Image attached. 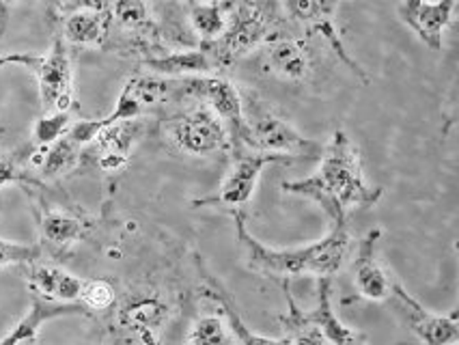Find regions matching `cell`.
<instances>
[{"label":"cell","mask_w":459,"mask_h":345,"mask_svg":"<svg viewBox=\"0 0 459 345\" xmlns=\"http://www.w3.org/2000/svg\"><path fill=\"white\" fill-rule=\"evenodd\" d=\"M287 194L304 196L322 205L333 225H343L351 210L373 207L382 199V188H373L362 175L359 147L343 130H336L319 156V167L311 177L282 182Z\"/></svg>","instance_id":"6da1fadb"},{"label":"cell","mask_w":459,"mask_h":345,"mask_svg":"<svg viewBox=\"0 0 459 345\" xmlns=\"http://www.w3.org/2000/svg\"><path fill=\"white\" fill-rule=\"evenodd\" d=\"M236 231L244 265L255 274L281 276V279L311 274L317 279H330L343 270L350 257L351 237L345 222L343 225H333V229L328 231L324 240L302 248H290V251H276V248L259 242L248 231L242 211H236Z\"/></svg>","instance_id":"7a4b0ae2"},{"label":"cell","mask_w":459,"mask_h":345,"mask_svg":"<svg viewBox=\"0 0 459 345\" xmlns=\"http://www.w3.org/2000/svg\"><path fill=\"white\" fill-rule=\"evenodd\" d=\"M239 99H242L244 125H247L248 151L257 153H276V156H322V145L304 138L290 121L272 108L265 98L247 87H239Z\"/></svg>","instance_id":"3957f363"},{"label":"cell","mask_w":459,"mask_h":345,"mask_svg":"<svg viewBox=\"0 0 459 345\" xmlns=\"http://www.w3.org/2000/svg\"><path fill=\"white\" fill-rule=\"evenodd\" d=\"M282 4L276 3H231L227 29L216 44L201 46L210 52L218 69L229 67L239 56L264 46L281 24Z\"/></svg>","instance_id":"277c9868"},{"label":"cell","mask_w":459,"mask_h":345,"mask_svg":"<svg viewBox=\"0 0 459 345\" xmlns=\"http://www.w3.org/2000/svg\"><path fill=\"white\" fill-rule=\"evenodd\" d=\"M188 81V95L205 99L212 106V113L221 119L229 136V145L236 156L248 151L247 125H244L242 99H239V87L221 76L205 78H186Z\"/></svg>","instance_id":"5b68a950"},{"label":"cell","mask_w":459,"mask_h":345,"mask_svg":"<svg viewBox=\"0 0 459 345\" xmlns=\"http://www.w3.org/2000/svg\"><path fill=\"white\" fill-rule=\"evenodd\" d=\"M178 81H162L156 76H134L126 82L124 91H121L119 99H117L115 108L104 119H95L100 134L106 127L124 124V121L138 119L147 110L156 108V106L164 104L170 95L186 93L188 91V82L184 78V87H179Z\"/></svg>","instance_id":"8992f818"},{"label":"cell","mask_w":459,"mask_h":345,"mask_svg":"<svg viewBox=\"0 0 459 345\" xmlns=\"http://www.w3.org/2000/svg\"><path fill=\"white\" fill-rule=\"evenodd\" d=\"M167 132L170 141L190 156H207V153L224 151L231 147L221 119L203 106L175 115L169 121Z\"/></svg>","instance_id":"52a82bcc"},{"label":"cell","mask_w":459,"mask_h":345,"mask_svg":"<svg viewBox=\"0 0 459 345\" xmlns=\"http://www.w3.org/2000/svg\"><path fill=\"white\" fill-rule=\"evenodd\" d=\"M393 306L397 309L399 317L408 323V328L423 345H457L459 341V323L457 311L451 315H436L427 311L419 300L405 291L397 280H393L391 291Z\"/></svg>","instance_id":"ba28073f"},{"label":"cell","mask_w":459,"mask_h":345,"mask_svg":"<svg viewBox=\"0 0 459 345\" xmlns=\"http://www.w3.org/2000/svg\"><path fill=\"white\" fill-rule=\"evenodd\" d=\"M336 9H339L336 3H313V0H291V3L282 4V12L291 15V20L302 24L308 33L322 35V39L330 46V50L350 67V72L356 73L362 82H369L367 72L359 65L356 58H351L343 39H341L339 29H336L334 22Z\"/></svg>","instance_id":"9c48e42d"},{"label":"cell","mask_w":459,"mask_h":345,"mask_svg":"<svg viewBox=\"0 0 459 345\" xmlns=\"http://www.w3.org/2000/svg\"><path fill=\"white\" fill-rule=\"evenodd\" d=\"M35 73L39 78V98L46 113H69L74 99V82L72 61H69L63 37H56L48 56H41Z\"/></svg>","instance_id":"30bf717a"},{"label":"cell","mask_w":459,"mask_h":345,"mask_svg":"<svg viewBox=\"0 0 459 345\" xmlns=\"http://www.w3.org/2000/svg\"><path fill=\"white\" fill-rule=\"evenodd\" d=\"M274 162H293V158L276 156V153H257V151H244L236 156L231 171L227 173L224 182L218 190L216 199L205 201V203H221L227 207H242L253 199L255 188L264 173L265 167Z\"/></svg>","instance_id":"8fae6325"},{"label":"cell","mask_w":459,"mask_h":345,"mask_svg":"<svg viewBox=\"0 0 459 345\" xmlns=\"http://www.w3.org/2000/svg\"><path fill=\"white\" fill-rule=\"evenodd\" d=\"M455 7V0H442V3L410 0V3L399 4L397 15L429 50L442 52V47H445V30L453 22Z\"/></svg>","instance_id":"7c38bea8"},{"label":"cell","mask_w":459,"mask_h":345,"mask_svg":"<svg viewBox=\"0 0 459 345\" xmlns=\"http://www.w3.org/2000/svg\"><path fill=\"white\" fill-rule=\"evenodd\" d=\"M382 229H371L359 242V253L354 262V285L359 289L360 298L371 302H382L391 298L393 280L384 272V268L377 262V242H380Z\"/></svg>","instance_id":"4fadbf2b"},{"label":"cell","mask_w":459,"mask_h":345,"mask_svg":"<svg viewBox=\"0 0 459 345\" xmlns=\"http://www.w3.org/2000/svg\"><path fill=\"white\" fill-rule=\"evenodd\" d=\"M261 47H264L261 65L265 72L274 73L282 81H304L308 76L311 63H308V50L302 39L274 35Z\"/></svg>","instance_id":"5bb4252c"},{"label":"cell","mask_w":459,"mask_h":345,"mask_svg":"<svg viewBox=\"0 0 459 345\" xmlns=\"http://www.w3.org/2000/svg\"><path fill=\"white\" fill-rule=\"evenodd\" d=\"M169 309L156 294H138L121 306L119 323L126 331L136 332L145 345H160L158 331L167 320Z\"/></svg>","instance_id":"9a60e30c"},{"label":"cell","mask_w":459,"mask_h":345,"mask_svg":"<svg viewBox=\"0 0 459 345\" xmlns=\"http://www.w3.org/2000/svg\"><path fill=\"white\" fill-rule=\"evenodd\" d=\"M145 67L167 78H205L213 72H221L210 52L201 46L147 58Z\"/></svg>","instance_id":"2e32d148"},{"label":"cell","mask_w":459,"mask_h":345,"mask_svg":"<svg viewBox=\"0 0 459 345\" xmlns=\"http://www.w3.org/2000/svg\"><path fill=\"white\" fill-rule=\"evenodd\" d=\"M87 313L80 302H72V305H61V302H48L39 296H35L30 302V309L26 311V315L20 320L15 326L0 339V345H22L30 339H37V332L44 326L46 322L55 320V317H65V315H82Z\"/></svg>","instance_id":"e0dca14e"},{"label":"cell","mask_w":459,"mask_h":345,"mask_svg":"<svg viewBox=\"0 0 459 345\" xmlns=\"http://www.w3.org/2000/svg\"><path fill=\"white\" fill-rule=\"evenodd\" d=\"M29 283L30 289L39 298L48 302H61V305H72V302L80 300L84 280L78 279L76 274L67 272V270L55 268V265L33 263L29 272Z\"/></svg>","instance_id":"ac0fdd59"},{"label":"cell","mask_w":459,"mask_h":345,"mask_svg":"<svg viewBox=\"0 0 459 345\" xmlns=\"http://www.w3.org/2000/svg\"><path fill=\"white\" fill-rule=\"evenodd\" d=\"M307 317L325 334L330 345H367L365 334L345 326L336 317L333 309V285H330V279H319L317 305H315L311 313H307Z\"/></svg>","instance_id":"d6986e66"},{"label":"cell","mask_w":459,"mask_h":345,"mask_svg":"<svg viewBox=\"0 0 459 345\" xmlns=\"http://www.w3.org/2000/svg\"><path fill=\"white\" fill-rule=\"evenodd\" d=\"M110 4H84L78 12L67 15L63 37L76 46L101 44L108 35Z\"/></svg>","instance_id":"ffe728a7"},{"label":"cell","mask_w":459,"mask_h":345,"mask_svg":"<svg viewBox=\"0 0 459 345\" xmlns=\"http://www.w3.org/2000/svg\"><path fill=\"white\" fill-rule=\"evenodd\" d=\"M141 134V121H124V124L106 127L98 136V150L101 153L98 160L100 168H104V171H117V168L126 167L127 153H130L132 145H134L136 138Z\"/></svg>","instance_id":"44dd1931"},{"label":"cell","mask_w":459,"mask_h":345,"mask_svg":"<svg viewBox=\"0 0 459 345\" xmlns=\"http://www.w3.org/2000/svg\"><path fill=\"white\" fill-rule=\"evenodd\" d=\"M207 285H210L207 294H210L212 298L221 305L229 331H231L233 339H236L238 345H287V339H270V337H264V334H257V332L250 331L247 323H244L242 315L238 313V306H236V302H233L231 294L224 289V285L216 279V276L207 274Z\"/></svg>","instance_id":"7402d4cb"},{"label":"cell","mask_w":459,"mask_h":345,"mask_svg":"<svg viewBox=\"0 0 459 345\" xmlns=\"http://www.w3.org/2000/svg\"><path fill=\"white\" fill-rule=\"evenodd\" d=\"M184 9L188 12L190 30L199 37V46H210L227 29L231 3H188Z\"/></svg>","instance_id":"603a6c76"},{"label":"cell","mask_w":459,"mask_h":345,"mask_svg":"<svg viewBox=\"0 0 459 345\" xmlns=\"http://www.w3.org/2000/svg\"><path fill=\"white\" fill-rule=\"evenodd\" d=\"M287 302H290V315L282 317L287 331V345H330L325 334L319 331L315 323L308 320L307 313L300 311V306L296 305V300L291 298L290 288L285 285Z\"/></svg>","instance_id":"cb8c5ba5"},{"label":"cell","mask_w":459,"mask_h":345,"mask_svg":"<svg viewBox=\"0 0 459 345\" xmlns=\"http://www.w3.org/2000/svg\"><path fill=\"white\" fill-rule=\"evenodd\" d=\"M41 233L48 242L52 244H72L84 236L82 220L74 219V216L61 214V211H50L41 220Z\"/></svg>","instance_id":"d4e9b609"},{"label":"cell","mask_w":459,"mask_h":345,"mask_svg":"<svg viewBox=\"0 0 459 345\" xmlns=\"http://www.w3.org/2000/svg\"><path fill=\"white\" fill-rule=\"evenodd\" d=\"M188 345H236V339L221 315H203L192 326Z\"/></svg>","instance_id":"484cf974"},{"label":"cell","mask_w":459,"mask_h":345,"mask_svg":"<svg viewBox=\"0 0 459 345\" xmlns=\"http://www.w3.org/2000/svg\"><path fill=\"white\" fill-rule=\"evenodd\" d=\"M78 145L69 141L67 136L58 138L55 145L46 151L44 164H41V173L46 177H56V175L69 171L74 164L78 162Z\"/></svg>","instance_id":"4316f807"},{"label":"cell","mask_w":459,"mask_h":345,"mask_svg":"<svg viewBox=\"0 0 459 345\" xmlns=\"http://www.w3.org/2000/svg\"><path fill=\"white\" fill-rule=\"evenodd\" d=\"M110 13L119 20L121 26L130 30H147L153 29L152 7L138 0H126V3L110 4Z\"/></svg>","instance_id":"83f0119b"},{"label":"cell","mask_w":459,"mask_h":345,"mask_svg":"<svg viewBox=\"0 0 459 345\" xmlns=\"http://www.w3.org/2000/svg\"><path fill=\"white\" fill-rule=\"evenodd\" d=\"M115 300H117V291L108 280L104 279L84 280L82 294H80V305H82L84 309L106 311L115 305Z\"/></svg>","instance_id":"f1b7e54d"},{"label":"cell","mask_w":459,"mask_h":345,"mask_svg":"<svg viewBox=\"0 0 459 345\" xmlns=\"http://www.w3.org/2000/svg\"><path fill=\"white\" fill-rule=\"evenodd\" d=\"M69 127H72L69 113H48L35 124L33 138L37 145H55L58 138L67 134Z\"/></svg>","instance_id":"f546056e"},{"label":"cell","mask_w":459,"mask_h":345,"mask_svg":"<svg viewBox=\"0 0 459 345\" xmlns=\"http://www.w3.org/2000/svg\"><path fill=\"white\" fill-rule=\"evenodd\" d=\"M39 246H30V244L9 242L0 237V268L3 265L15 263H35L39 259Z\"/></svg>","instance_id":"4dcf8cb0"},{"label":"cell","mask_w":459,"mask_h":345,"mask_svg":"<svg viewBox=\"0 0 459 345\" xmlns=\"http://www.w3.org/2000/svg\"><path fill=\"white\" fill-rule=\"evenodd\" d=\"M41 56L37 55H29V52H13V55H0V67L4 65H24L30 67L35 72L39 67Z\"/></svg>","instance_id":"1f68e13d"},{"label":"cell","mask_w":459,"mask_h":345,"mask_svg":"<svg viewBox=\"0 0 459 345\" xmlns=\"http://www.w3.org/2000/svg\"><path fill=\"white\" fill-rule=\"evenodd\" d=\"M24 177L26 175L22 173V168L18 167V160H15V158L0 160V185L20 182V179H24Z\"/></svg>","instance_id":"d6a6232c"},{"label":"cell","mask_w":459,"mask_h":345,"mask_svg":"<svg viewBox=\"0 0 459 345\" xmlns=\"http://www.w3.org/2000/svg\"><path fill=\"white\" fill-rule=\"evenodd\" d=\"M22 345H37V339H30V341H26Z\"/></svg>","instance_id":"836d02e7"}]
</instances>
